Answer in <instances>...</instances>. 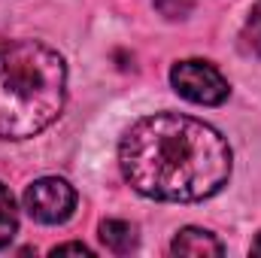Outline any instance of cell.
<instances>
[{"instance_id":"obj_1","label":"cell","mask_w":261,"mask_h":258,"mask_svg":"<svg viewBox=\"0 0 261 258\" xmlns=\"http://www.w3.org/2000/svg\"><path fill=\"white\" fill-rule=\"evenodd\" d=\"M119 164L128 186L143 197L195 203L228 186L231 146L200 119L155 113L125 131Z\"/></svg>"},{"instance_id":"obj_2","label":"cell","mask_w":261,"mask_h":258,"mask_svg":"<svg viewBox=\"0 0 261 258\" xmlns=\"http://www.w3.org/2000/svg\"><path fill=\"white\" fill-rule=\"evenodd\" d=\"M67 100V64L40 40H0V140L49 128Z\"/></svg>"},{"instance_id":"obj_3","label":"cell","mask_w":261,"mask_h":258,"mask_svg":"<svg viewBox=\"0 0 261 258\" xmlns=\"http://www.w3.org/2000/svg\"><path fill=\"white\" fill-rule=\"evenodd\" d=\"M170 85L176 88L179 97L200 104V107H219L231 94V85L222 76V70L213 67L210 61H200V58H189V61L173 64Z\"/></svg>"},{"instance_id":"obj_4","label":"cell","mask_w":261,"mask_h":258,"mask_svg":"<svg viewBox=\"0 0 261 258\" xmlns=\"http://www.w3.org/2000/svg\"><path fill=\"white\" fill-rule=\"evenodd\" d=\"M24 210L40 225H64L76 210V192L61 176H43L28 186Z\"/></svg>"},{"instance_id":"obj_5","label":"cell","mask_w":261,"mask_h":258,"mask_svg":"<svg viewBox=\"0 0 261 258\" xmlns=\"http://www.w3.org/2000/svg\"><path fill=\"white\" fill-rule=\"evenodd\" d=\"M170 252L173 255H189V258H219L225 255V246L219 243V237L206 228H182L173 243H170Z\"/></svg>"},{"instance_id":"obj_6","label":"cell","mask_w":261,"mask_h":258,"mask_svg":"<svg viewBox=\"0 0 261 258\" xmlns=\"http://www.w3.org/2000/svg\"><path fill=\"white\" fill-rule=\"evenodd\" d=\"M137 228L125 219H103L100 222V243L116 252V255H128L137 249Z\"/></svg>"},{"instance_id":"obj_7","label":"cell","mask_w":261,"mask_h":258,"mask_svg":"<svg viewBox=\"0 0 261 258\" xmlns=\"http://www.w3.org/2000/svg\"><path fill=\"white\" fill-rule=\"evenodd\" d=\"M18 234V210L12 192L0 183V249H6Z\"/></svg>"},{"instance_id":"obj_8","label":"cell","mask_w":261,"mask_h":258,"mask_svg":"<svg viewBox=\"0 0 261 258\" xmlns=\"http://www.w3.org/2000/svg\"><path fill=\"white\" fill-rule=\"evenodd\" d=\"M240 40H243V49H246V52H252V55L261 58V0L252 6L246 24H243V31H240Z\"/></svg>"},{"instance_id":"obj_9","label":"cell","mask_w":261,"mask_h":258,"mask_svg":"<svg viewBox=\"0 0 261 258\" xmlns=\"http://www.w3.org/2000/svg\"><path fill=\"white\" fill-rule=\"evenodd\" d=\"M155 9L167 18H186L195 9V0H155Z\"/></svg>"},{"instance_id":"obj_10","label":"cell","mask_w":261,"mask_h":258,"mask_svg":"<svg viewBox=\"0 0 261 258\" xmlns=\"http://www.w3.org/2000/svg\"><path fill=\"white\" fill-rule=\"evenodd\" d=\"M67 252H76V255H94L85 243H61V246L52 249V255H67Z\"/></svg>"},{"instance_id":"obj_11","label":"cell","mask_w":261,"mask_h":258,"mask_svg":"<svg viewBox=\"0 0 261 258\" xmlns=\"http://www.w3.org/2000/svg\"><path fill=\"white\" fill-rule=\"evenodd\" d=\"M252 255H261V234H258V240L252 243Z\"/></svg>"}]
</instances>
